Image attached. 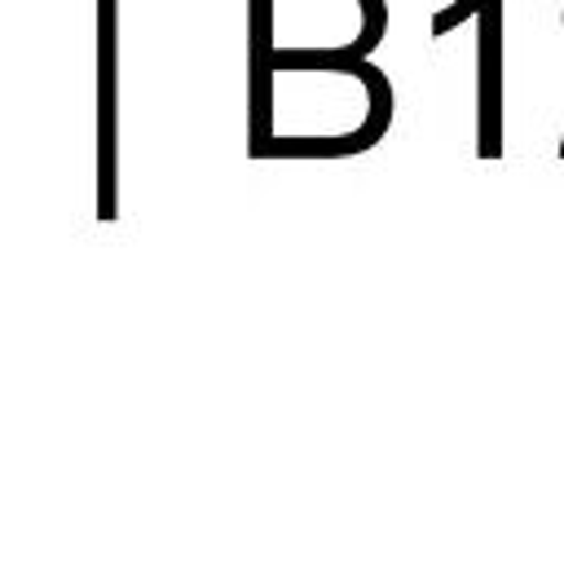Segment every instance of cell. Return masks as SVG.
<instances>
[{
    "instance_id": "1",
    "label": "cell",
    "mask_w": 564,
    "mask_h": 564,
    "mask_svg": "<svg viewBox=\"0 0 564 564\" xmlns=\"http://www.w3.org/2000/svg\"><path fill=\"white\" fill-rule=\"evenodd\" d=\"M480 154H502V0H485L480 18Z\"/></svg>"
},
{
    "instance_id": "3",
    "label": "cell",
    "mask_w": 564,
    "mask_h": 564,
    "mask_svg": "<svg viewBox=\"0 0 564 564\" xmlns=\"http://www.w3.org/2000/svg\"><path fill=\"white\" fill-rule=\"evenodd\" d=\"M560 159H564V141H560Z\"/></svg>"
},
{
    "instance_id": "2",
    "label": "cell",
    "mask_w": 564,
    "mask_h": 564,
    "mask_svg": "<svg viewBox=\"0 0 564 564\" xmlns=\"http://www.w3.org/2000/svg\"><path fill=\"white\" fill-rule=\"evenodd\" d=\"M480 9H485V0H454L445 13H436V18H432V35H441V31H454V26H458V22H467L471 13L480 18Z\"/></svg>"
}]
</instances>
